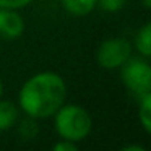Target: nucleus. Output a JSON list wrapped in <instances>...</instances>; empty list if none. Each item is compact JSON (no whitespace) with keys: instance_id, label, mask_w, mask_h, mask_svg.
Instances as JSON below:
<instances>
[{"instance_id":"nucleus-10","label":"nucleus","mask_w":151,"mask_h":151,"mask_svg":"<svg viewBox=\"0 0 151 151\" xmlns=\"http://www.w3.org/2000/svg\"><path fill=\"white\" fill-rule=\"evenodd\" d=\"M15 127L18 128V135H20L23 140H26V141L36 138L37 133H39V125H37V120H36V119H33V117H28V115H24L23 120L18 119V122H17Z\"/></svg>"},{"instance_id":"nucleus-2","label":"nucleus","mask_w":151,"mask_h":151,"mask_svg":"<svg viewBox=\"0 0 151 151\" xmlns=\"http://www.w3.org/2000/svg\"><path fill=\"white\" fill-rule=\"evenodd\" d=\"M54 119V130L57 137L62 140H68L73 143H81L89 137L93 130V117L80 104H63L55 114Z\"/></svg>"},{"instance_id":"nucleus-1","label":"nucleus","mask_w":151,"mask_h":151,"mask_svg":"<svg viewBox=\"0 0 151 151\" xmlns=\"http://www.w3.org/2000/svg\"><path fill=\"white\" fill-rule=\"evenodd\" d=\"M67 102V83L55 72H37L21 85L18 91V107L36 120L52 119Z\"/></svg>"},{"instance_id":"nucleus-9","label":"nucleus","mask_w":151,"mask_h":151,"mask_svg":"<svg viewBox=\"0 0 151 151\" xmlns=\"http://www.w3.org/2000/svg\"><path fill=\"white\" fill-rule=\"evenodd\" d=\"M138 120L145 133H151V93L138 98Z\"/></svg>"},{"instance_id":"nucleus-5","label":"nucleus","mask_w":151,"mask_h":151,"mask_svg":"<svg viewBox=\"0 0 151 151\" xmlns=\"http://www.w3.org/2000/svg\"><path fill=\"white\" fill-rule=\"evenodd\" d=\"M24 33V20L20 10L0 8V39L15 41Z\"/></svg>"},{"instance_id":"nucleus-14","label":"nucleus","mask_w":151,"mask_h":151,"mask_svg":"<svg viewBox=\"0 0 151 151\" xmlns=\"http://www.w3.org/2000/svg\"><path fill=\"white\" fill-rule=\"evenodd\" d=\"M122 151H145V148L140 146V145H125L122 148Z\"/></svg>"},{"instance_id":"nucleus-13","label":"nucleus","mask_w":151,"mask_h":151,"mask_svg":"<svg viewBox=\"0 0 151 151\" xmlns=\"http://www.w3.org/2000/svg\"><path fill=\"white\" fill-rule=\"evenodd\" d=\"M52 150L54 151H78V143H73V141L59 138V141L54 143Z\"/></svg>"},{"instance_id":"nucleus-16","label":"nucleus","mask_w":151,"mask_h":151,"mask_svg":"<svg viewBox=\"0 0 151 151\" xmlns=\"http://www.w3.org/2000/svg\"><path fill=\"white\" fill-rule=\"evenodd\" d=\"M4 96V83H2V80H0V98Z\"/></svg>"},{"instance_id":"nucleus-6","label":"nucleus","mask_w":151,"mask_h":151,"mask_svg":"<svg viewBox=\"0 0 151 151\" xmlns=\"http://www.w3.org/2000/svg\"><path fill=\"white\" fill-rule=\"evenodd\" d=\"M18 119H20V107L15 102L0 98V132L13 128Z\"/></svg>"},{"instance_id":"nucleus-12","label":"nucleus","mask_w":151,"mask_h":151,"mask_svg":"<svg viewBox=\"0 0 151 151\" xmlns=\"http://www.w3.org/2000/svg\"><path fill=\"white\" fill-rule=\"evenodd\" d=\"M34 0H0V8H12V10H21L31 5Z\"/></svg>"},{"instance_id":"nucleus-4","label":"nucleus","mask_w":151,"mask_h":151,"mask_svg":"<svg viewBox=\"0 0 151 151\" xmlns=\"http://www.w3.org/2000/svg\"><path fill=\"white\" fill-rule=\"evenodd\" d=\"M133 54L132 42L125 37H107L96 50V62L106 70H119Z\"/></svg>"},{"instance_id":"nucleus-3","label":"nucleus","mask_w":151,"mask_h":151,"mask_svg":"<svg viewBox=\"0 0 151 151\" xmlns=\"http://www.w3.org/2000/svg\"><path fill=\"white\" fill-rule=\"evenodd\" d=\"M124 86L137 98L151 93V65L148 59L133 55L119 68Z\"/></svg>"},{"instance_id":"nucleus-15","label":"nucleus","mask_w":151,"mask_h":151,"mask_svg":"<svg viewBox=\"0 0 151 151\" xmlns=\"http://www.w3.org/2000/svg\"><path fill=\"white\" fill-rule=\"evenodd\" d=\"M141 5H143V8L150 10V8H151V0H141Z\"/></svg>"},{"instance_id":"nucleus-8","label":"nucleus","mask_w":151,"mask_h":151,"mask_svg":"<svg viewBox=\"0 0 151 151\" xmlns=\"http://www.w3.org/2000/svg\"><path fill=\"white\" fill-rule=\"evenodd\" d=\"M63 10L72 17H86L98 8V0H60Z\"/></svg>"},{"instance_id":"nucleus-7","label":"nucleus","mask_w":151,"mask_h":151,"mask_svg":"<svg viewBox=\"0 0 151 151\" xmlns=\"http://www.w3.org/2000/svg\"><path fill=\"white\" fill-rule=\"evenodd\" d=\"M132 47L138 52V55L145 57V59H150L151 57V23L150 21H146L137 31Z\"/></svg>"},{"instance_id":"nucleus-11","label":"nucleus","mask_w":151,"mask_h":151,"mask_svg":"<svg viewBox=\"0 0 151 151\" xmlns=\"http://www.w3.org/2000/svg\"><path fill=\"white\" fill-rule=\"evenodd\" d=\"M127 0H98V7L106 13H117L124 8Z\"/></svg>"}]
</instances>
